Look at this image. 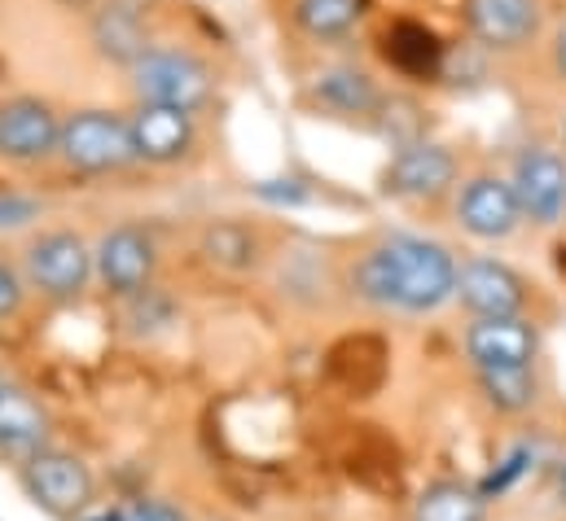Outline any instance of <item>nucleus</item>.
<instances>
[{"instance_id":"14","label":"nucleus","mask_w":566,"mask_h":521,"mask_svg":"<svg viewBox=\"0 0 566 521\" xmlns=\"http://www.w3.org/2000/svg\"><path fill=\"white\" fill-rule=\"evenodd\" d=\"M128 124H133L137 158H145V162L167 167V162H180L193 149V115H185V110L137 106Z\"/></svg>"},{"instance_id":"12","label":"nucleus","mask_w":566,"mask_h":521,"mask_svg":"<svg viewBox=\"0 0 566 521\" xmlns=\"http://www.w3.org/2000/svg\"><path fill=\"white\" fill-rule=\"evenodd\" d=\"M474 40L492 53H514L541 31V0H465Z\"/></svg>"},{"instance_id":"2","label":"nucleus","mask_w":566,"mask_h":521,"mask_svg":"<svg viewBox=\"0 0 566 521\" xmlns=\"http://www.w3.org/2000/svg\"><path fill=\"white\" fill-rule=\"evenodd\" d=\"M133 88L142 106H167L198 115L216 97V75L202 57L185 49H149L142 62L133 66Z\"/></svg>"},{"instance_id":"17","label":"nucleus","mask_w":566,"mask_h":521,"mask_svg":"<svg viewBox=\"0 0 566 521\" xmlns=\"http://www.w3.org/2000/svg\"><path fill=\"white\" fill-rule=\"evenodd\" d=\"M312 97H316L325 110H334V115H374L378 102H382V97H378V84H374L365 71H356V66L325 71V75L316 79Z\"/></svg>"},{"instance_id":"28","label":"nucleus","mask_w":566,"mask_h":521,"mask_svg":"<svg viewBox=\"0 0 566 521\" xmlns=\"http://www.w3.org/2000/svg\"><path fill=\"white\" fill-rule=\"evenodd\" d=\"M549 57H554V71L558 79H566V22L554 31V44H549Z\"/></svg>"},{"instance_id":"32","label":"nucleus","mask_w":566,"mask_h":521,"mask_svg":"<svg viewBox=\"0 0 566 521\" xmlns=\"http://www.w3.org/2000/svg\"><path fill=\"white\" fill-rule=\"evenodd\" d=\"M563 140H566V124H563Z\"/></svg>"},{"instance_id":"8","label":"nucleus","mask_w":566,"mask_h":521,"mask_svg":"<svg viewBox=\"0 0 566 521\" xmlns=\"http://www.w3.org/2000/svg\"><path fill=\"white\" fill-rule=\"evenodd\" d=\"M457 224L479 242H505L523 224V206L514 198V184L501 176H470L457 198Z\"/></svg>"},{"instance_id":"5","label":"nucleus","mask_w":566,"mask_h":521,"mask_svg":"<svg viewBox=\"0 0 566 521\" xmlns=\"http://www.w3.org/2000/svg\"><path fill=\"white\" fill-rule=\"evenodd\" d=\"M22 487L27 496L49 509L53 518H80L93 504V474L80 456L44 447L40 456L22 460Z\"/></svg>"},{"instance_id":"16","label":"nucleus","mask_w":566,"mask_h":521,"mask_svg":"<svg viewBox=\"0 0 566 521\" xmlns=\"http://www.w3.org/2000/svg\"><path fill=\"white\" fill-rule=\"evenodd\" d=\"M93 35H97V49L115 62H128L137 66L145 53H149V31H145V18L137 4H124V0H111L97 22H93Z\"/></svg>"},{"instance_id":"7","label":"nucleus","mask_w":566,"mask_h":521,"mask_svg":"<svg viewBox=\"0 0 566 521\" xmlns=\"http://www.w3.org/2000/svg\"><path fill=\"white\" fill-rule=\"evenodd\" d=\"M93 263H97V280L119 294V298H137L149 289L154 280V267H158V251H154V237L137 228V224H119L111 228L97 251H93Z\"/></svg>"},{"instance_id":"30","label":"nucleus","mask_w":566,"mask_h":521,"mask_svg":"<svg viewBox=\"0 0 566 521\" xmlns=\"http://www.w3.org/2000/svg\"><path fill=\"white\" fill-rule=\"evenodd\" d=\"M558 496H563V504H566V474H563V482H558Z\"/></svg>"},{"instance_id":"21","label":"nucleus","mask_w":566,"mask_h":521,"mask_svg":"<svg viewBox=\"0 0 566 521\" xmlns=\"http://www.w3.org/2000/svg\"><path fill=\"white\" fill-rule=\"evenodd\" d=\"M479 386L496 412H523L536 403V373L532 369H483Z\"/></svg>"},{"instance_id":"6","label":"nucleus","mask_w":566,"mask_h":521,"mask_svg":"<svg viewBox=\"0 0 566 521\" xmlns=\"http://www.w3.org/2000/svg\"><path fill=\"white\" fill-rule=\"evenodd\" d=\"M514 198L523 206V220L554 228L566 220V158L549 145H527L514 158Z\"/></svg>"},{"instance_id":"26","label":"nucleus","mask_w":566,"mask_h":521,"mask_svg":"<svg viewBox=\"0 0 566 521\" xmlns=\"http://www.w3.org/2000/svg\"><path fill=\"white\" fill-rule=\"evenodd\" d=\"M22 294H27V289H22V276L0 259V320H4V316H13V311L22 307Z\"/></svg>"},{"instance_id":"27","label":"nucleus","mask_w":566,"mask_h":521,"mask_svg":"<svg viewBox=\"0 0 566 521\" xmlns=\"http://www.w3.org/2000/svg\"><path fill=\"white\" fill-rule=\"evenodd\" d=\"M255 193L264 198V202H303V184L298 180H264V184H255Z\"/></svg>"},{"instance_id":"4","label":"nucleus","mask_w":566,"mask_h":521,"mask_svg":"<svg viewBox=\"0 0 566 521\" xmlns=\"http://www.w3.org/2000/svg\"><path fill=\"white\" fill-rule=\"evenodd\" d=\"M93 276H97V263H93V251L80 233L53 228L27 246V280L53 302L80 298Z\"/></svg>"},{"instance_id":"3","label":"nucleus","mask_w":566,"mask_h":521,"mask_svg":"<svg viewBox=\"0 0 566 521\" xmlns=\"http://www.w3.org/2000/svg\"><path fill=\"white\" fill-rule=\"evenodd\" d=\"M57 153L66 158V167H75L84 176L124 171L128 162H137L133 124L115 110H75V115L62 119Z\"/></svg>"},{"instance_id":"18","label":"nucleus","mask_w":566,"mask_h":521,"mask_svg":"<svg viewBox=\"0 0 566 521\" xmlns=\"http://www.w3.org/2000/svg\"><path fill=\"white\" fill-rule=\"evenodd\" d=\"M488 518V500L479 496V487H461V482H430L418 504L413 521H483Z\"/></svg>"},{"instance_id":"9","label":"nucleus","mask_w":566,"mask_h":521,"mask_svg":"<svg viewBox=\"0 0 566 521\" xmlns=\"http://www.w3.org/2000/svg\"><path fill=\"white\" fill-rule=\"evenodd\" d=\"M452 180H457V158H452V149L434 145V140H413V145H400V153L387 162V171H382V193L405 198V202H430V198H439Z\"/></svg>"},{"instance_id":"10","label":"nucleus","mask_w":566,"mask_h":521,"mask_svg":"<svg viewBox=\"0 0 566 521\" xmlns=\"http://www.w3.org/2000/svg\"><path fill=\"white\" fill-rule=\"evenodd\" d=\"M62 119L40 97H9L0 102V158L4 162H40L57 153Z\"/></svg>"},{"instance_id":"15","label":"nucleus","mask_w":566,"mask_h":521,"mask_svg":"<svg viewBox=\"0 0 566 521\" xmlns=\"http://www.w3.org/2000/svg\"><path fill=\"white\" fill-rule=\"evenodd\" d=\"M44 443H49V412L27 391L4 386L0 391V451L31 460L44 451Z\"/></svg>"},{"instance_id":"20","label":"nucleus","mask_w":566,"mask_h":521,"mask_svg":"<svg viewBox=\"0 0 566 521\" xmlns=\"http://www.w3.org/2000/svg\"><path fill=\"white\" fill-rule=\"evenodd\" d=\"M202 255L216 263V267H229V272H247L255 255H260V242L247 224H233V220H220L202 233Z\"/></svg>"},{"instance_id":"29","label":"nucleus","mask_w":566,"mask_h":521,"mask_svg":"<svg viewBox=\"0 0 566 521\" xmlns=\"http://www.w3.org/2000/svg\"><path fill=\"white\" fill-rule=\"evenodd\" d=\"M80 521H128L124 513H97V518H80Z\"/></svg>"},{"instance_id":"11","label":"nucleus","mask_w":566,"mask_h":521,"mask_svg":"<svg viewBox=\"0 0 566 521\" xmlns=\"http://www.w3.org/2000/svg\"><path fill=\"white\" fill-rule=\"evenodd\" d=\"M457 298L474 311V320H505L518 316L527 302V285L514 267L496 259H470L457 267Z\"/></svg>"},{"instance_id":"24","label":"nucleus","mask_w":566,"mask_h":521,"mask_svg":"<svg viewBox=\"0 0 566 521\" xmlns=\"http://www.w3.org/2000/svg\"><path fill=\"white\" fill-rule=\"evenodd\" d=\"M40 202L35 198H18V193H9V198H0V233H13V228H27L31 220H40Z\"/></svg>"},{"instance_id":"22","label":"nucleus","mask_w":566,"mask_h":521,"mask_svg":"<svg viewBox=\"0 0 566 521\" xmlns=\"http://www.w3.org/2000/svg\"><path fill=\"white\" fill-rule=\"evenodd\" d=\"M391 57L405 66V71H413V75H426V71H434V62H439V44H434V35L418 26V22H400L391 35Z\"/></svg>"},{"instance_id":"19","label":"nucleus","mask_w":566,"mask_h":521,"mask_svg":"<svg viewBox=\"0 0 566 521\" xmlns=\"http://www.w3.org/2000/svg\"><path fill=\"white\" fill-rule=\"evenodd\" d=\"M365 0H294V22L312 40H343L360 26Z\"/></svg>"},{"instance_id":"25","label":"nucleus","mask_w":566,"mask_h":521,"mask_svg":"<svg viewBox=\"0 0 566 521\" xmlns=\"http://www.w3.org/2000/svg\"><path fill=\"white\" fill-rule=\"evenodd\" d=\"M124 518L128 521H189V513L176 509V504H167V500H137V504L124 509Z\"/></svg>"},{"instance_id":"13","label":"nucleus","mask_w":566,"mask_h":521,"mask_svg":"<svg viewBox=\"0 0 566 521\" xmlns=\"http://www.w3.org/2000/svg\"><path fill=\"white\" fill-rule=\"evenodd\" d=\"M465 351L483 369H532L536 360V329L518 316L505 320H474L465 329Z\"/></svg>"},{"instance_id":"1","label":"nucleus","mask_w":566,"mask_h":521,"mask_svg":"<svg viewBox=\"0 0 566 521\" xmlns=\"http://www.w3.org/2000/svg\"><path fill=\"white\" fill-rule=\"evenodd\" d=\"M352 285L365 302L400 307V311H434L457 298V259L426 237H387L365 251L352 267Z\"/></svg>"},{"instance_id":"31","label":"nucleus","mask_w":566,"mask_h":521,"mask_svg":"<svg viewBox=\"0 0 566 521\" xmlns=\"http://www.w3.org/2000/svg\"><path fill=\"white\" fill-rule=\"evenodd\" d=\"M4 386H9V382H4V373H0V391H4Z\"/></svg>"},{"instance_id":"23","label":"nucleus","mask_w":566,"mask_h":521,"mask_svg":"<svg viewBox=\"0 0 566 521\" xmlns=\"http://www.w3.org/2000/svg\"><path fill=\"white\" fill-rule=\"evenodd\" d=\"M527 465H532V447H514V451L501 460V469H496V474H488V478L479 482V496H483V500L505 496V491L527 474Z\"/></svg>"}]
</instances>
